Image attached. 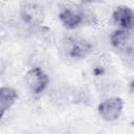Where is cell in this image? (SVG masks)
Returning <instances> with one entry per match:
<instances>
[{"label": "cell", "instance_id": "3", "mask_svg": "<svg viewBox=\"0 0 134 134\" xmlns=\"http://www.w3.org/2000/svg\"><path fill=\"white\" fill-rule=\"evenodd\" d=\"M25 83L32 94L39 95L47 88L49 77L41 66H35L30 67V69L26 72Z\"/></svg>", "mask_w": 134, "mask_h": 134}, {"label": "cell", "instance_id": "8", "mask_svg": "<svg viewBox=\"0 0 134 134\" xmlns=\"http://www.w3.org/2000/svg\"><path fill=\"white\" fill-rule=\"evenodd\" d=\"M18 98V93L16 89L9 86L0 87V113L5 114V112L12 108Z\"/></svg>", "mask_w": 134, "mask_h": 134}, {"label": "cell", "instance_id": "11", "mask_svg": "<svg viewBox=\"0 0 134 134\" xmlns=\"http://www.w3.org/2000/svg\"><path fill=\"white\" fill-rule=\"evenodd\" d=\"M2 117H3V114H1V113H0V120H1V118H2Z\"/></svg>", "mask_w": 134, "mask_h": 134}, {"label": "cell", "instance_id": "1", "mask_svg": "<svg viewBox=\"0 0 134 134\" xmlns=\"http://www.w3.org/2000/svg\"><path fill=\"white\" fill-rule=\"evenodd\" d=\"M64 45L67 55L72 59L82 60L92 52V44L80 36L70 35L66 37Z\"/></svg>", "mask_w": 134, "mask_h": 134}, {"label": "cell", "instance_id": "10", "mask_svg": "<svg viewBox=\"0 0 134 134\" xmlns=\"http://www.w3.org/2000/svg\"><path fill=\"white\" fill-rule=\"evenodd\" d=\"M4 70H5V64H4V62L2 60H0V76L4 72Z\"/></svg>", "mask_w": 134, "mask_h": 134}, {"label": "cell", "instance_id": "5", "mask_svg": "<svg viewBox=\"0 0 134 134\" xmlns=\"http://www.w3.org/2000/svg\"><path fill=\"white\" fill-rule=\"evenodd\" d=\"M111 45L121 52H132L133 50V36L132 30L118 28L110 36Z\"/></svg>", "mask_w": 134, "mask_h": 134}, {"label": "cell", "instance_id": "6", "mask_svg": "<svg viewBox=\"0 0 134 134\" xmlns=\"http://www.w3.org/2000/svg\"><path fill=\"white\" fill-rule=\"evenodd\" d=\"M112 19L119 28L132 30L134 14H133L132 8H130L129 6L127 5L117 6L112 13Z\"/></svg>", "mask_w": 134, "mask_h": 134}, {"label": "cell", "instance_id": "4", "mask_svg": "<svg viewBox=\"0 0 134 134\" xmlns=\"http://www.w3.org/2000/svg\"><path fill=\"white\" fill-rule=\"evenodd\" d=\"M124 109V102L118 96H110L104 99L97 107V112L105 121H114L119 118Z\"/></svg>", "mask_w": 134, "mask_h": 134}, {"label": "cell", "instance_id": "7", "mask_svg": "<svg viewBox=\"0 0 134 134\" xmlns=\"http://www.w3.org/2000/svg\"><path fill=\"white\" fill-rule=\"evenodd\" d=\"M59 19L67 29H74L83 23V17L80 8L64 7L59 14Z\"/></svg>", "mask_w": 134, "mask_h": 134}, {"label": "cell", "instance_id": "2", "mask_svg": "<svg viewBox=\"0 0 134 134\" xmlns=\"http://www.w3.org/2000/svg\"><path fill=\"white\" fill-rule=\"evenodd\" d=\"M20 18L24 24L29 26H40L45 18V13L37 2L24 1L20 6Z\"/></svg>", "mask_w": 134, "mask_h": 134}, {"label": "cell", "instance_id": "9", "mask_svg": "<svg viewBox=\"0 0 134 134\" xmlns=\"http://www.w3.org/2000/svg\"><path fill=\"white\" fill-rule=\"evenodd\" d=\"M85 4H96V3H99L102 2L103 0H82Z\"/></svg>", "mask_w": 134, "mask_h": 134}]
</instances>
